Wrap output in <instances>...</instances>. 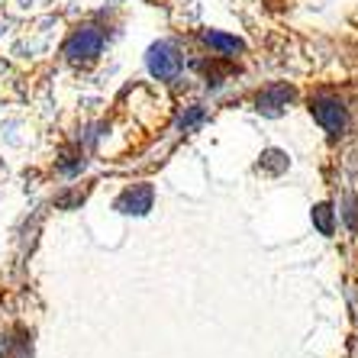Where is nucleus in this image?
Segmentation results:
<instances>
[{"instance_id": "nucleus-8", "label": "nucleus", "mask_w": 358, "mask_h": 358, "mask_svg": "<svg viewBox=\"0 0 358 358\" xmlns=\"http://www.w3.org/2000/svg\"><path fill=\"white\" fill-rule=\"evenodd\" d=\"M313 220H317V226L323 229L326 236L333 233V210L326 207V203H320V207H313Z\"/></svg>"}, {"instance_id": "nucleus-6", "label": "nucleus", "mask_w": 358, "mask_h": 358, "mask_svg": "<svg viewBox=\"0 0 358 358\" xmlns=\"http://www.w3.org/2000/svg\"><path fill=\"white\" fill-rule=\"evenodd\" d=\"M200 39H203V45H207V49H213V55H217V59H229V55L242 52V42L236 39V36L217 33V29H207Z\"/></svg>"}, {"instance_id": "nucleus-5", "label": "nucleus", "mask_w": 358, "mask_h": 358, "mask_svg": "<svg viewBox=\"0 0 358 358\" xmlns=\"http://www.w3.org/2000/svg\"><path fill=\"white\" fill-rule=\"evenodd\" d=\"M291 97H294V91L287 84H271V87H265V91L259 94L255 103H259L262 113H271V117H275V113H281V110L291 103Z\"/></svg>"}, {"instance_id": "nucleus-2", "label": "nucleus", "mask_w": 358, "mask_h": 358, "mask_svg": "<svg viewBox=\"0 0 358 358\" xmlns=\"http://www.w3.org/2000/svg\"><path fill=\"white\" fill-rule=\"evenodd\" d=\"M310 113H313V120H317L329 136H342L349 129V107H345L336 94H326V91L313 94V97H310Z\"/></svg>"}, {"instance_id": "nucleus-7", "label": "nucleus", "mask_w": 358, "mask_h": 358, "mask_svg": "<svg viewBox=\"0 0 358 358\" xmlns=\"http://www.w3.org/2000/svg\"><path fill=\"white\" fill-rule=\"evenodd\" d=\"M259 171H268V175H281V171H287V155L278 152V149H268L259 162Z\"/></svg>"}, {"instance_id": "nucleus-3", "label": "nucleus", "mask_w": 358, "mask_h": 358, "mask_svg": "<svg viewBox=\"0 0 358 358\" xmlns=\"http://www.w3.org/2000/svg\"><path fill=\"white\" fill-rule=\"evenodd\" d=\"M181 65H184V59L178 55V49L171 42H159V45L149 52V68L155 78H165L168 81V78H175L178 71H181Z\"/></svg>"}, {"instance_id": "nucleus-4", "label": "nucleus", "mask_w": 358, "mask_h": 358, "mask_svg": "<svg viewBox=\"0 0 358 358\" xmlns=\"http://www.w3.org/2000/svg\"><path fill=\"white\" fill-rule=\"evenodd\" d=\"M152 187L149 184H133L129 191L120 194L117 200V210L120 213H145V210H152Z\"/></svg>"}, {"instance_id": "nucleus-1", "label": "nucleus", "mask_w": 358, "mask_h": 358, "mask_svg": "<svg viewBox=\"0 0 358 358\" xmlns=\"http://www.w3.org/2000/svg\"><path fill=\"white\" fill-rule=\"evenodd\" d=\"M103 42H107V36H103V29L100 26H78L75 33L65 39V59L71 62V65L78 68H87L94 65V62L100 59V52H103Z\"/></svg>"}]
</instances>
